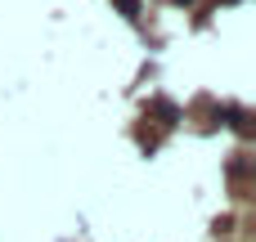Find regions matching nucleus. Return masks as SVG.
I'll list each match as a JSON object with an SVG mask.
<instances>
[{
  "label": "nucleus",
  "instance_id": "1",
  "mask_svg": "<svg viewBox=\"0 0 256 242\" xmlns=\"http://www.w3.org/2000/svg\"><path fill=\"white\" fill-rule=\"evenodd\" d=\"M117 4H122V13H126V18H140V0H117Z\"/></svg>",
  "mask_w": 256,
  "mask_h": 242
}]
</instances>
